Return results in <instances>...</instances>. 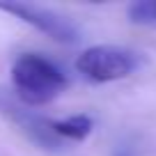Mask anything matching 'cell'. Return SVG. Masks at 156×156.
I'll return each mask as SVG.
<instances>
[{"mask_svg": "<svg viewBox=\"0 0 156 156\" xmlns=\"http://www.w3.org/2000/svg\"><path fill=\"white\" fill-rule=\"evenodd\" d=\"M112 156H136V151H133V147L124 145V147H117V149L112 151Z\"/></svg>", "mask_w": 156, "mask_h": 156, "instance_id": "7", "label": "cell"}, {"mask_svg": "<svg viewBox=\"0 0 156 156\" xmlns=\"http://www.w3.org/2000/svg\"><path fill=\"white\" fill-rule=\"evenodd\" d=\"M0 112L12 124H16L34 145L51 149V151L62 147L64 140L55 133V122H51L44 115L30 110V106H25V103H16V99L9 97L5 90H0Z\"/></svg>", "mask_w": 156, "mask_h": 156, "instance_id": "3", "label": "cell"}, {"mask_svg": "<svg viewBox=\"0 0 156 156\" xmlns=\"http://www.w3.org/2000/svg\"><path fill=\"white\" fill-rule=\"evenodd\" d=\"M140 64H142L140 53L110 44L92 46V48L83 51L76 60V69L94 83H110V80L126 78Z\"/></svg>", "mask_w": 156, "mask_h": 156, "instance_id": "2", "label": "cell"}, {"mask_svg": "<svg viewBox=\"0 0 156 156\" xmlns=\"http://www.w3.org/2000/svg\"><path fill=\"white\" fill-rule=\"evenodd\" d=\"M94 129V119L87 115H73L55 122V133L62 140H85Z\"/></svg>", "mask_w": 156, "mask_h": 156, "instance_id": "5", "label": "cell"}, {"mask_svg": "<svg viewBox=\"0 0 156 156\" xmlns=\"http://www.w3.org/2000/svg\"><path fill=\"white\" fill-rule=\"evenodd\" d=\"M12 83L21 103L34 108L51 103L64 92L67 76L48 58L37 53H23L12 67Z\"/></svg>", "mask_w": 156, "mask_h": 156, "instance_id": "1", "label": "cell"}, {"mask_svg": "<svg viewBox=\"0 0 156 156\" xmlns=\"http://www.w3.org/2000/svg\"><path fill=\"white\" fill-rule=\"evenodd\" d=\"M129 19L138 25H156V0H138L129 5Z\"/></svg>", "mask_w": 156, "mask_h": 156, "instance_id": "6", "label": "cell"}, {"mask_svg": "<svg viewBox=\"0 0 156 156\" xmlns=\"http://www.w3.org/2000/svg\"><path fill=\"white\" fill-rule=\"evenodd\" d=\"M0 12H7L16 19L25 21L28 25L37 28L39 32L48 34L51 39L62 41V44H73L80 39V30L71 19L53 9H46V7L28 5V2H0Z\"/></svg>", "mask_w": 156, "mask_h": 156, "instance_id": "4", "label": "cell"}]
</instances>
